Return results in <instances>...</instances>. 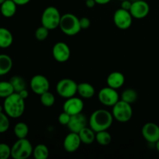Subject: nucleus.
Instances as JSON below:
<instances>
[{"label": "nucleus", "instance_id": "nucleus-1", "mask_svg": "<svg viewBox=\"0 0 159 159\" xmlns=\"http://www.w3.org/2000/svg\"><path fill=\"white\" fill-rule=\"evenodd\" d=\"M112 113L104 109H99L93 112L89 119V127L95 132L107 130L112 126L113 122Z\"/></svg>", "mask_w": 159, "mask_h": 159}, {"label": "nucleus", "instance_id": "nucleus-2", "mask_svg": "<svg viewBox=\"0 0 159 159\" xmlns=\"http://www.w3.org/2000/svg\"><path fill=\"white\" fill-rule=\"evenodd\" d=\"M25 99H23L18 93H13L4 99V112L9 118L17 119L23 116L25 111Z\"/></svg>", "mask_w": 159, "mask_h": 159}, {"label": "nucleus", "instance_id": "nucleus-3", "mask_svg": "<svg viewBox=\"0 0 159 159\" xmlns=\"http://www.w3.org/2000/svg\"><path fill=\"white\" fill-rule=\"evenodd\" d=\"M59 28L65 35L75 36L81 31L79 19L72 13H65L61 16Z\"/></svg>", "mask_w": 159, "mask_h": 159}, {"label": "nucleus", "instance_id": "nucleus-4", "mask_svg": "<svg viewBox=\"0 0 159 159\" xmlns=\"http://www.w3.org/2000/svg\"><path fill=\"white\" fill-rule=\"evenodd\" d=\"M34 147L26 138L18 139L11 147V157L13 159H26L33 155Z\"/></svg>", "mask_w": 159, "mask_h": 159}, {"label": "nucleus", "instance_id": "nucleus-5", "mask_svg": "<svg viewBox=\"0 0 159 159\" xmlns=\"http://www.w3.org/2000/svg\"><path fill=\"white\" fill-rule=\"evenodd\" d=\"M61 18V15L57 8L54 6H48L42 13L41 24L49 30H53L59 27Z\"/></svg>", "mask_w": 159, "mask_h": 159}, {"label": "nucleus", "instance_id": "nucleus-6", "mask_svg": "<svg viewBox=\"0 0 159 159\" xmlns=\"http://www.w3.org/2000/svg\"><path fill=\"white\" fill-rule=\"evenodd\" d=\"M112 114H113V118L118 122H128L133 116L131 104L120 99L113 107Z\"/></svg>", "mask_w": 159, "mask_h": 159}, {"label": "nucleus", "instance_id": "nucleus-7", "mask_svg": "<svg viewBox=\"0 0 159 159\" xmlns=\"http://www.w3.org/2000/svg\"><path fill=\"white\" fill-rule=\"evenodd\" d=\"M78 84L71 79H61L56 85L57 93L62 98H68L75 96L77 93Z\"/></svg>", "mask_w": 159, "mask_h": 159}, {"label": "nucleus", "instance_id": "nucleus-8", "mask_svg": "<svg viewBox=\"0 0 159 159\" xmlns=\"http://www.w3.org/2000/svg\"><path fill=\"white\" fill-rule=\"evenodd\" d=\"M98 99L102 105L113 107L120 100V96L116 89L107 86L99 90Z\"/></svg>", "mask_w": 159, "mask_h": 159}, {"label": "nucleus", "instance_id": "nucleus-9", "mask_svg": "<svg viewBox=\"0 0 159 159\" xmlns=\"http://www.w3.org/2000/svg\"><path fill=\"white\" fill-rule=\"evenodd\" d=\"M133 21V16L130 11L120 8L113 14V23L115 26L120 30H127L130 27Z\"/></svg>", "mask_w": 159, "mask_h": 159}, {"label": "nucleus", "instance_id": "nucleus-10", "mask_svg": "<svg viewBox=\"0 0 159 159\" xmlns=\"http://www.w3.org/2000/svg\"><path fill=\"white\" fill-rule=\"evenodd\" d=\"M30 85L33 93L39 96L49 91L50 89L49 80L43 75H36L33 76Z\"/></svg>", "mask_w": 159, "mask_h": 159}, {"label": "nucleus", "instance_id": "nucleus-11", "mask_svg": "<svg viewBox=\"0 0 159 159\" xmlns=\"http://www.w3.org/2000/svg\"><path fill=\"white\" fill-rule=\"evenodd\" d=\"M52 55L56 61L60 63L68 61L71 56L69 46L64 42H57L53 46Z\"/></svg>", "mask_w": 159, "mask_h": 159}, {"label": "nucleus", "instance_id": "nucleus-12", "mask_svg": "<svg viewBox=\"0 0 159 159\" xmlns=\"http://www.w3.org/2000/svg\"><path fill=\"white\" fill-rule=\"evenodd\" d=\"M84 109V102L81 98L72 96L66 99L63 104V111L66 112L71 116L82 113Z\"/></svg>", "mask_w": 159, "mask_h": 159}, {"label": "nucleus", "instance_id": "nucleus-13", "mask_svg": "<svg viewBox=\"0 0 159 159\" xmlns=\"http://www.w3.org/2000/svg\"><path fill=\"white\" fill-rule=\"evenodd\" d=\"M141 134L146 141L155 144L159 140V126L153 122L146 123L141 129Z\"/></svg>", "mask_w": 159, "mask_h": 159}, {"label": "nucleus", "instance_id": "nucleus-14", "mask_svg": "<svg viewBox=\"0 0 159 159\" xmlns=\"http://www.w3.org/2000/svg\"><path fill=\"white\" fill-rule=\"evenodd\" d=\"M150 12V6L147 2L144 0H137L132 2L130 12L133 18L141 20L147 16Z\"/></svg>", "mask_w": 159, "mask_h": 159}, {"label": "nucleus", "instance_id": "nucleus-15", "mask_svg": "<svg viewBox=\"0 0 159 159\" xmlns=\"http://www.w3.org/2000/svg\"><path fill=\"white\" fill-rule=\"evenodd\" d=\"M87 123H88V120H87L86 116L82 113H80L71 116V119L67 127L71 132L79 134L82 129L86 127Z\"/></svg>", "mask_w": 159, "mask_h": 159}, {"label": "nucleus", "instance_id": "nucleus-16", "mask_svg": "<svg viewBox=\"0 0 159 159\" xmlns=\"http://www.w3.org/2000/svg\"><path fill=\"white\" fill-rule=\"evenodd\" d=\"M82 141L79 134L70 132L65 138L63 141V147L67 152L73 153L80 148Z\"/></svg>", "mask_w": 159, "mask_h": 159}, {"label": "nucleus", "instance_id": "nucleus-17", "mask_svg": "<svg viewBox=\"0 0 159 159\" xmlns=\"http://www.w3.org/2000/svg\"><path fill=\"white\" fill-rule=\"evenodd\" d=\"M125 82V76L120 71H113L110 73L107 79V86L117 90L121 88Z\"/></svg>", "mask_w": 159, "mask_h": 159}, {"label": "nucleus", "instance_id": "nucleus-18", "mask_svg": "<svg viewBox=\"0 0 159 159\" xmlns=\"http://www.w3.org/2000/svg\"><path fill=\"white\" fill-rule=\"evenodd\" d=\"M77 93L82 99H91L94 96L96 90L93 85L88 82H81L78 84Z\"/></svg>", "mask_w": 159, "mask_h": 159}, {"label": "nucleus", "instance_id": "nucleus-19", "mask_svg": "<svg viewBox=\"0 0 159 159\" xmlns=\"http://www.w3.org/2000/svg\"><path fill=\"white\" fill-rule=\"evenodd\" d=\"M17 5L13 0H6L0 5V12L6 18H11L16 12Z\"/></svg>", "mask_w": 159, "mask_h": 159}, {"label": "nucleus", "instance_id": "nucleus-20", "mask_svg": "<svg viewBox=\"0 0 159 159\" xmlns=\"http://www.w3.org/2000/svg\"><path fill=\"white\" fill-rule=\"evenodd\" d=\"M13 42V36L9 30L0 27V48L6 49L9 48Z\"/></svg>", "mask_w": 159, "mask_h": 159}, {"label": "nucleus", "instance_id": "nucleus-21", "mask_svg": "<svg viewBox=\"0 0 159 159\" xmlns=\"http://www.w3.org/2000/svg\"><path fill=\"white\" fill-rule=\"evenodd\" d=\"M12 60L10 56L0 54V76L7 75L12 68Z\"/></svg>", "mask_w": 159, "mask_h": 159}, {"label": "nucleus", "instance_id": "nucleus-22", "mask_svg": "<svg viewBox=\"0 0 159 159\" xmlns=\"http://www.w3.org/2000/svg\"><path fill=\"white\" fill-rule=\"evenodd\" d=\"M82 143L85 144H91L96 141V132L91 127H85L79 133Z\"/></svg>", "mask_w": 159, "mask_h": 159}, {"label": "nucleus", "instance_id": "nucleus-23", "mask_svg": "<svg viewBox=\"0 0 159 159\" xmlns=\"http://www.w3.org/2000/svg\"><path fill=\"white\" fill-rule=\"evenodd\" d=\"M33 156L35 159H47L49 156V149L43 144H39L34 148Z\"/></svg>", "mask_w": 159, "mask_h": 159}, {"label": "nucleus", "instance_id": "nucleus-24", "mask_svg": "<svg viewBox=\"0 0 159 159\" xmlns=\"http://www.w3.org/2000/svg\"><path fill=\"white\" fill-rule=\"evenodd\" d=\"M13 132L15 136L18 139L26 138L29 134V127L24 122H19L14 127Z\"/></svg>", "mask_w": 159, "mask_h": 159}, {"label": "nucleus", "instance_id": "nucleus-25", "mask_svg": "<svg viewBox=\"0 0 159 159\" xmlns=\"http://www.w3.org/2000/svg\"><path fill=\"white\" fill-rule=\"evenodd\" d=\"M111 141L112 136L107 130H102L96 133V141L100 145H108L111 143Z\"/></svg>", "mask_w": 159, "mask_h": 159}, {"label": "nucleus", "instance_id": "nucleus-26", "mask_svg": "<svg viewBox=\"0 0 159 159\" xmlns=\"http://www.w3.org/2000/svg\"><path fill=\"white\" fill-rule=\"evenodd\" d=\"M9 82L12 84L15 93H20L23 89H25L26 87V84L24 79L20 75L12 76L10 80H9Z\"/></svg>", "mask_w": 159, "mask_h": 159}, {"label": "nucleus", "instance_id": "nucleus-27", "mask_svg": "<svg viewBox=\"0 0 159 159\" xmlns=\"http://www.w3.org/2000/svg\"><path fill=\"white\" fill-rule=\"evenodd\" d=\"M120 97L121 100L132 104L136 102L137 99H138V95L136 90L134 89H127L123 92Z\"/></svg>", "mask_w": 159, "mask_h": 159}, {"label": "nucleus", "instance_id": "nucleus-28", "mask_svg": "<svg viewBox=\"0 0 159 159\" xmlns=\"http://www.w3.org/2000/svg\"><path fill=\"white\" fill-rule=\"evenodd\" d=\"M13 93H15V91L9 81V82H6V81L0 82V98L6 99Z\"/></svg>", "mask_w": 159, "mask_h": 159}, {"label": "nucleus", "instance_id": "nucleus-29", "mask_svg": "<svg viewBox=\"0 0 159 159\" xmlns=\"http://www.w3.org/2000/svg\"><path fill=\"white\" fill-rule=\"evenodd\" d=\"M40 103L46 107H51L55 103V96L52 93L48 91L40 96Z\"/></svg>", "mask_w": 159, "mask_h": 159}, {"label": "nucleus", "instance_id": "nucleus-30", "mask_svg": "<svg viewBox=\"0 0 159 159\" xmlns=\"http://www.w3.org/2000/svg\"><path fill=\"white\" fill-rule=\"evenodd\" d=\"M10 126L9 117L5 112H0V134L7 131Z\"/></svg>", "mask_w": 159, "mask_h": 159}, {"label": "nucleus", "instance_id": "nucleus-31", "mask_svg": "<svg viewBox=\"0 0 159 159\" xmlns=\"http://www.w3.org/2000/svg\"><path fill=\"white\" fill-rule=\"evenodd\" d=\"M49 30L46 28L45 26H41L37 28L35 31V37L39 41H43L48 38L49 35Z\"/></svg>", "mask_w": 159, "mask_h": 159}, {"label": "nucleus", "instance_id": "nucleus-32", "mask_svg": "<svg viewBox=\"0 0 159 159\" xmlns=\"http://www.w3.org/2000/svg\"><path fill=\"white\" fill-rule=\"evenodd\" d=\"M11 157V147L6 143H0V159H8Z\"/></svg>", "mask_w": 159, "mask_h": 159}, {"label": "nucleus", "instance_id": "nucleus-33", "mask_svg": "<svg viewBox=\"0 0 159 159\" xmlns=\"http://www.w3.org/2000/svg\"><path fill=\"white\" fill-rule=\"evenodd\" d=\"M70 119H71V115L68 114L66 112L63 111L59 114L58 119L57 120H58V123L61 125L67 126L68 123H69Z\"/></svg>", "mask_w": 159, "mask_h": 159}, {"label": "nucleus", "instance_id": "nucleus-34", "mask_svg": "<svg viewBox=\"0 0 159 159\" xmlns=\"http://www.w3.org/2000/svg\"><path fill=\"white\" fill-rule=\"evenodd\" d=\"M79 23L82 30H87L91 25V21L88 17H82L79 19Z\"/></svg>", "mask_w": 159, "mask_h": 159}, {"label": "nucleus", "instance_id": "nucleus-35", "mask_svg": "<svg viewBox=\"0 0 159 159\" xmlns=\"http://www.w3.org/2000/svg\"><path fill=\"white\" fill-rule=\"evenodd\" d=\"M132 2L130 0H124V1H121V5L120 8L125 9V10L130 11V8H131Z\"/></svg>", "mask_w": 159, "mask_h": 159}, {"label": "nucleus", "instance_id": "nucleus-36", "mask_svg": "<svg viewBox=\"0 0 159 159\" xmlns=\"http://www.w3.org/2000/svg\"><path fill=\"white\" fill-rule=\"evenodd\" d=\"M18 93L20 94V96L24 99H27L28 96H29V92L26 90V89H23L22 91H20V93Z\"/></svg>", "mask_w": 159, "mask_h": 159}, {"label": "nucleus", "instance_id": "nucleus-37", "mask_svg": "<svg viewBox=\"0 0 159 159\" xmlns=\"http://www.w3.org/2000/svg\"><path fill=\"white\" fill-rule=\"evenodd\" d=\"M85 6L88 8H93L96 5V2L95 0H85Z\"/></svg>", "mask_w": 159, "mask_h": 159}, {"label": "nucleus", "instance_id": "nucleus-38", "mask_svg": "<svg viewBox=\"0 0 159 159\" xmlns=\"http://www.w3.org/2000/svg\"><path fill=\"white\" fill-rule=\"evenodd\" d=\"M17 6H25L28 4L31 0H13Z\"/></svg>", "mask_w": 159, "mask_h": 159}, {"label": "nucleus", "instance_id": "nucleus-39", "mask_svg": "<svg viewBox=\"0 0 159 159\" xmlns=\"http://www.w3.org/2000/svg\"><path fill=\"white\" fill-rule=\"evenodd\" d=\"M96 2V4L99 5H107L109 2H111V0H95Z\"/></svg>", "mask_w": 159, "mask_h": 159}, {"label": "nucleus", "instance_id": "nucleus-40", "mask_svg": "<svg viewBox=\"0 0 159 159\" xmlns=\"http://www.w3.org/2000/svg\"><path fill=\"white\" fill-rule=\"evenodd\" d=\"M155 148H156V150L159 152V140L155 143Z\"/></svg>", "mask_w": 159, "mask_h": 159}, {"label": "nucleus", "instance_id": "nucleus-41", "mask_svg": "<svg viewBox=\"0 0 159 159\" xmlns=\"http://www.w3.org/2000/svg\"><path fill=\"white\" fill-rule=\"evenodd\" d=\"M3 110H4V108H3V105H0V112H3Z\"/></svg>", "mask_w": 159, "mask_h": 159}, {"label": "nucleus", "instance_id": "nucleus-42", "mask_svg": "<svg viewBox=\"0 0 159 159\" xmlns=\"http://www.w3.org/2000/svg\"><path fill=\"white\" fill-rule=\"evenodd\" d=\"M5 1H6V0H0V5H2V3L4 2Z\"/></svg>", "mask_w": 159, "mask_h": 159}, {"label": "nucleus", "instance_id": "nucleus-43", "mask_svg": "<svg viewBox=\"0 0 159 159\" xmlns=\"http://www.w3.org/2000/svg\"><path fill=\"white\" fill-rule=\"evenodd\" d=\"M120 1H124V0H120Z\"/></svg>", "mask_w": 159, "mask_h": 159}, {"label": "nucleus", "instance_id": "nucleus-44", "mask_svg": "<svg viewBox=\"0 0 159 159\" xmlns=\"http://www.w3.org/2000/svg\"><path fill=\"white\" fill-rule=\"evenodd\" d=\"M84 1H85V0H84Z\"/></svg>", "mask_w": 159, "mask_h": 159}]
</instances>
